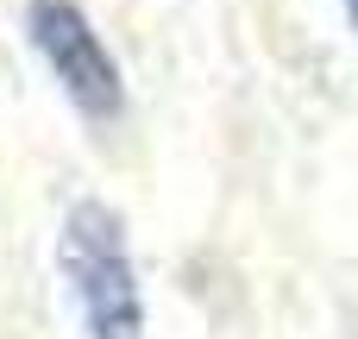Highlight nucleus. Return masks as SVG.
I'll return each instance as SVG.
<instances>
[{
    "instance_id": "f257e3e1",
    "label": "nucleus",
    "mask_w": 358,
    "mask_h": 339,
    "mask_svg": "<svg viewBox=\"0 0 358 339\" xmlns=\"http://www.w3.org/2000/svg\"><path fill=\"white\" fill-rule=\"evenodd\" d=\"M57 264L88 339H145V289L120 208L82 195L57 226Z\"/></svg>"
},
{
    "instance_id": "f03ea898",
    "label": "nucleus",
    "mask_w": 358,
    "mask_h": 339,
    "mask_svg": "<svg viewBox=\"0 0 358 339\" xmlns=\"http://www.w3.org/2000/svg\"><path fill=\"white\" fill-rule=\"evenodd\" d=\"M25 31L31 50L44 57V69L57 75V88L69 94V107L94 126L126 113V75L107 50V38L94 31V19L76 0H31L25 6Z\"/></svg>"
},
{
    "instance_id": "7ed1b4c3",
    "label": "nucleus",
    "mask_w": 358,
    "mask_h": 339,
    "mask_svg": "<svg viewBox=\"0 0 358 339\" xmlns=\"http://www.w3.org/2000/svg\"><path fill=\"white\" fill-rule=\"evenodd\" d=\"M340 13H346V25L358 31V0H340Z\"/></svg>"
}]
</instances>
